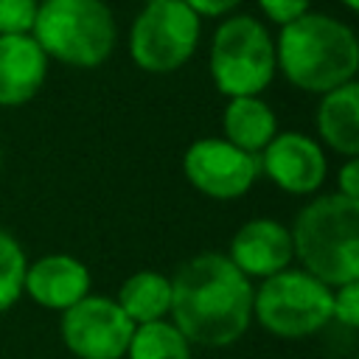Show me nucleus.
<instances>
[{
  "label": "nucleus",
  "instance_id": "obj_1",
  "mask_svg": "<svg viewBox=\"0 0 359 359\" xmlns=\"http://www.w3.org/2000/svg\"><path fill=\"white\" fill-rule=\"evenodd\" d=\"M171 278L168 320L191 345L227 348L252 323V283L224 252H199Z\"/></svg>",
  "mask_w": 359,
  "mask_h": 359
},
{
  "label": "nucleus",
  "instance_id": "obj_2",
  "mask_svg": "<svg viewBox=\"0 0 359 359\" xmlns=\"http://www.w3.org/2000/svg\"><path fill=\"white\" fill-rule=\"evenodd\" d=\"M275 65L294 90L323 95L356 81L359 39L345 20L325 11H306L278 28Z\"/></svg>",
  "mask_w": 359,
  "mask_h": 359
},
{
  "label": "nucleus",
  "instance_id": "obj_3",
  "mask_svg": "<svg viewBox=\"0 0 359 359\" xmlns=\"http://www.w3.org/2000/svg\"><path fill=\"white\" fill-rule=\"evenodd\" d=\"M289 233L300 269L331 289L359 280V202L337 191L314 196L297 210Z\"/></svg>",
  "mask_w": 359,
  "mask_h": 359
},
{
  "label": "nucleus",
  "instance_id": "obj_4",
  "mask_svg": "<svg viewBox=\"0 0 359 359\" xmlns=\"http://www.w3.org/2000/svg\"><path fill=\"white\" fill-rule=\"evenodd\" d=\"M31 36L50 62L93 70L118 45V22L107 0H39Z\"/></svg>",
  "mask_w": 359,
  "mask_h": 359
},
{
  "label": "nucleus",
  "instance_id": "obj_5",
  "mask_svg": "<svg viewBox=\"0 0 359 359\" xmlns=\"http://www.w3.org/2000/svg\"><path fill=\"white\" fill-rule=\"evenodd\" d=\"M208 70L224 98L261 95L278 76L275 34L252 14L236 11L222 17L210 36Z\"/></svg>",
  "mask_w": 359,
  "mask_h": 359
},
{
  "label": "nucleus",
  "instance_id": "obj_6",
  "mask_svg": "<svg viewBox=\"0 0 359 359\" xmlns=\"http://www.w3.org/2000/svg\"><path fill=\"white\" fill-rule=\"evenodd\" d=\"M331 286L306 269H280L252 289V320L278 339H306L331 323Z\"/></svg>",
  "mask_w": 359,
  "mask_h": 359
},
{
  "label": "nucleus",
  "instance_id": "obj_7",
  "mask_svg": "<svg viewBox=\"0 0 359 359\" xmlns=\"http://www.w3.org/2000/svg\"><path fill=\"white\" fill-rule=\"evenodd\" d=\"M202 39V20L182 0L143 6L126 36L129 59L143 73L165 76L185 67Z\"/></svg>",
  "mask_w": 359,
  "mask_h": 359
},
{
  "label": "nucleus",
  "instance_id": "obj_8",
  "mask_svg": "<svg viewBox=\"0 0 359 359\" xmlns=\"http://www.w3.org/2000/svg\"><path fill=\"white\" fill-rule=\"evenodd\" d=\"M132 320L107 294H87L62 311L59 334L76 359H123L132 339Z\"/></svg>",
  "mask_w": 359,
  "mask_h": 359
},
{
  "label": "nucleus",
  "instance_id": "obj_9",
  "mask_svg": "<svg viewBox=\"0 0 359 359\" xmlns=\"http://www.w3.org/2000/svg\"><path fill=\"white\" fill-rule=\"evenodd\" d=\"M182 174L202 196L230 202L255 185L261 165L258 154L241 151L224 137H199L182 154Z\"/></svg>",
  "mask_w": 359,
  "mask_h": 359
},
{
  "label": "nucleus",
  "instance_id": "obj_10",
  "mask_svg": "<svg viewBox=\"0 0 359 359\" xmlns=\"http://www.w3.org/2000/svg\"><path fill=\"white\" fill-rule=\"evenodd\" d=\"M261 174L272 180L280 191L292 196L314 194L328 174V160L320 146L306 132H278L258 154Z\"/></svg>",
  "mask_w": 359,
  "mask_h": 359
},
{
  "label": "nucleus",
  "instance_id": "obj_11",
  "mask_svg": "<svg viewBox=\"0 0 359 359\" xmlns=\"http://www.w3.org/2000/svg\"><path fill=\"white\" fill-rule=\"evenodd\" d=\"M227 258L250 280L252 278L264 280V278L292 266V258H294L292 233L278 219H269V216L250 219L233 233Z\"/></svg>",
  "mask_w": 359,
  "mask_h": 359
},
{
  "label": "nucleus",
  "instance_id": "obj_12",
  "mask_svg": "<svg viewBox=\"0 0 359 359\" xmlns=\"http://www.w3.org/2000/svg\"><path fill=\"white\" fill-rule=\"evenodd\" d=\"M93 289V275L84 261L67 252H50L28 261L22 294H28L36 306L50 311H65L87 297Z\"/></svg>",
  "mask_w": 359,
  "mask_h": 359
},
{
  "label": "nucleus",
  "instance_id": "obj_13",
  "mask_svg": "<svg viewBox=\"0 0 359 359\" xmlns=\"http://www.w3.org/2000/svg\"><path fill=\"white\" fill-rule=\"evenodd\" d=\"M50 59L31 34L0 36V107H22L45 87Z\"/></svg>",
  "mask_w": 359,
  "mask_h": 359
},
{
  "label": "nucleus",
  "instance_id": "obj_14",
  "mask_svg": "<svg viewBox=\"0 0 359 359\" xmlns=\"http://www.w3.org/2000/svg\"><path fill=\"white\" fill-rule=\"evenodd\" d=\"M320 140L339 157L359 154V84L348 81L320 95L314 112Z\"/></svg>",
  "mask_w": 359,
  "mask_h": 359
},
{
  "label": "nucleus",
  "instance_id": "obj_15",
  "mask_svg": "<svg viewBox=\"0 0 359 359\" xmlns=\"http://www.w3.org/2000/svg\"><path fill=\"white\" fill-rule=\"evenodd\" d=\"M278 135V115L261 95L227 98L222 112V137L241 151L261 154V149Z\"/></svg>",
  "mask_w": 359,
  "mask_h": 359
},
{
  "label": "nucleus",
  "instance_id": "obj_16",
  "mask_svg": "<svg viewBox=\"0 0 359 359\" xmlns=\"http://www.w3.org/2000/svg\"><path fill=\"white\" fill-rule=\"evenodd\" d=\"M115 303L132 325L165 320L171 311V278L157 269H140L121 283Z\"/></svg>",
  "mask_w": 359,
  "mask_h": 359
},
{
  "label": "nucleus",
  "instance_id": "obj_17",
  "mask_svg": "<svg viewBox=\"0 0 359 359\" xmlns=\"http://www.w3.org/2000/svg\"><path fill=\"white\" fill-rule=\"evenodd\" d=\"M191 342L165 317L154 323L135 325L123 359H191Z\"/></svg>",
  "mask_w": 359,
  "mask_h": 359
},
{
  "label": "nucleus",
  "instance_id": "obj_18",
  "mask_svg": "<svg viewBox=\"0 0 359 359\" xmlns=\"http://www.w3.org/2000/svg\"><path fill=\"white\" fill-rule=\"evenodd\" d=\"M25 269H28V255L22 244L11 233L0 230V314L8 311L22 297Z\"/></svg>",
  "mask_w": 359,
  "mask_h": 359
},
{
  "label": "nucleus",
  "instance_id": "obj_19",
  "mask_svg": "<svg viewBox=\"0 0 359 359\" xmlns=\"http://www.w3.org/2000/svg\"><path fill=\"white\" fill-rule=\"evenodd\" d=\"M39 0H0V36L31 34Z\"/></svg>",
  "mask_w": 359,
  "mask_h": 359
},
{
  "label": "nucleus",
  "instance_id": "obj_20",
  "mask_svg": "<svg viewBox=\"0 0 359 359\" xmlns=\"http://www.w3.org/2000/svg\"><path fill=\"white\" fill-rule=\"evenodd\" d=\"M331 320H337L345 328L359 325V280L334 286V292H331Z\"/></svg>",
  "mask_w": 359,
  "mask_h": 359
},
{
  "label": "nucleus",
  "instance_id": "obj_21",
  "mask_svg": "<svg viewBox=\"0 0 359 359\" xmlns=\"http://www.w3.org/2000/svg\"><path fill=\"white\" fill-rule=\"evenodd\" d=\"M311 3L314 0H255V6L264 14V20L278 25V28L292 22V20H297V17H303L306 11H311Z\"/></svg>",
  "mask_w": 359,
  "mask_h": 359
},
{
  "label": "nucleus",
  "instance_id": "obj_22",
  "mask_svg": "<svg viewBox=\"0 0 359 359\" xmlns=\"http://www.w3.org/2000/svg\"><path fill=\"white\" fill-rule=\"evenodd\" d=\"M199 20H222L227 14H236L244 0H182Z\"/></svg>",
  "mask_w": 359,
  "mask_h": 359
},
{
  "label": "nucleus",
  "instance_id": "obj_23",
  "mask_svg": "<svg viewBox=\"0 0 359 359\" xmlns=\"http://www.w3.org/2000/svg\"><path fill=\"white\" fill-rule=\"evenodd\" d=\"M337 194L345 199L359 202V160L356 157H345V163L337 171Z\"/></svg>",
  "mask_w": 359,
  "mask_h": 359
},
{
  "label": "nucleus",
  "instance_id": "obj_24",
  "mask_svg": "<svg viewBox=\"0 0 359 359\" xmlns=\"http://www.w3.org/2000/svg\"><path fill=\"white\" fill-rule=\"evenodd\" d=\"M339 3H342V8H345V11H351V14L359 8V0H339Z\"/></svg>",
  "mask_w": 359,
  "mask_h": 359
},
{
  "label": "nucleus",
  "instance_id": "obj_25",
  "mask_svg": "<svg viewBox=\"0 0 359 359\" xmlns=\"http://www.w3.org/2000/svg\"><path fill=\"white\" fill-rule=\"evenodd\" d=\"M143 6H149V3H163V0H140Z\"/></svg>",
  "mask_w": 359,
  "mask_h": 359
},
{
  "label": "nucleus",
  "instance_id": "obj_26",
  "mask_svg": "<svg viewBox=\"0 0 359 359\" xmlns=\"http://www.w3.org/2000/svg\"><path fill=\"white\" fill-rule=\"evenodd\" d=\"M0 165H3V149H0Z\"/></svg>",
  "mask_w": 359,
  "mask_h": 359
}]
</instances>
